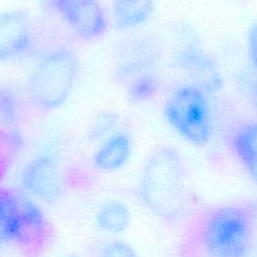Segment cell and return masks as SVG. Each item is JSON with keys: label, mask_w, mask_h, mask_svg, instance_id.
I'll return each mask as SVG.
<instances>
[{"label": "cell", "mask_w": 257, "mask_h": 257, "mask_svg": "<svg viewBox=\"0 0 257 257\" xmlns=\"http://www.w3.org/2000/svg\"><path fill=\"white\" fill-rule=\"evenodd\" d=\"M140 197L161 220L177 221L188 207L187 173L180 152L171 146L157 148L143 166Z\"/></svg>", "instance_id": "6da1fadb"}, {"label": "cell", "mask_w": 257, "mask_h": 257, "mask_svg": "<svg viewBox=\"0 0 257 257\" xmlns=\"http://www.w3.org/2000/svg\"><path fill=\"white\" fill-rule=\"evenodd\" d=\"M257 235V201L217 206L203 215L198 225V243L206 255H250Z\"/></svg>", "instance_id": "7a4b0ae2"}, {"label": "cell", "mask_w": 257, "mask_h": 257, "mask_svg": "<svg viewBox=\"0 0 257 257\" xmlns=\"http://www.w3.org/2000/svg\"><path fill=\"white\" fill-rule=\"evenodd\" d=\"M79 58L69 47H55L40 57L30 72L25 93L35 108L50 112L68 102L79 78Z\"/></svg>", "instance_id": "3957f363"}, {"label": "cell", "mask_w": 257, "mask_h": 257, "mask_svg": "<svg viewBox=\"0 0 257 257\" xmlns=\"http://www.w3.org/2000/svg\"><path fill=\"white\" fill-rule=\"evenodd\" d=\"M53 227L37 202L27 193L0 187V238L29 255L50 243Z\"/></svg>", "instance_id": "277c9868"}, {"label": "cell", "mask_w": 257, "mask_h": 257, "mask_svg": "<svg viewBox=\"0 0 257 257\" xmlns=\"http://www.w3.org/2000/svg\"><path fill=\"white\" fill-rule=\"evenodd\" d=\"M168 124L181 138L196 147H205L212 137V113L207 93L192 84L176 88L165 102Z\"/></svg>", "instance_id": "5b68a950"}, {"label": "cell", "mask_w": 257, "mask_h": 257, "mask_svg": "<svg viewBox=\"0 0 257 257\" xmlns=\"http://www.w3.org/2000/svg\"><path fill=\"white\" fill-rule=\"evenodd\" d=\"M49 8L83 40L103 37L108 29L100 0H48Z\"/></svg>", "instance_id": "8992f818"}, {"label": "cell", "mask_w": 257, "mask_h": 257, "mask_svg": "<svg viewBox=\"0 0 257 257\" xmlns=\"http://www.w3.org/2000/svg\"><path fill=\"white\" fill-rule=\"evenodd\" d=\"M22 190L40 202H57L62 196L60 166L52 153H40L24 166L19 177Z\"/></svg>", "instance_id": "52a82bcc"}, {"label": "cell", "mask_w": 257, "mask_h": 257, "mask_svg": "<svg viewBox=\"0 0 257 257\" xmlns=\"http://www.w3.org/2000/svg\"><path fill=\"white\" fill-rule=\"evenodd\" d=\"M35 48L32 19L22 10L0 12V63L27 59Z\"/></svg>", "instance_id": "ba28073f"}, {"label": "cell", "mask_w": 257, "mask_h": 257, "mask_svg": "<svg viewBox=\"0 0 257 257\" xmlns=\"http://www.w3.org/2000/svg\"><path fill=\"white\" fill-rule=\"evenodd\" d=\"M173 65L192 84L207 94L222 88V74L216 60L197 44L181 45L173 54Z\"/></svg>", "instance_id": "9c48e42d"}, {"label": "cell", "mask_w": 257, "mask_h": 257, "mask_svg": "<svg viewBox=\"0 0 257 257\" xmlns=\"http://www.w3.org/2000/svg\"><path fill=\"white\" fill-rule=\"evenodd\" d=\"M160 55L157 45L152 44L150 40H137L120 55L114 69L115 79L123 84L135 75L156 70L160 62Z\"/></svg>", "instance_id": "30bf717a"}, {"label": "cell", "mask_w": 257, "mask_h": 257, "mask_svg": "<svg viewBox=\"0 0 257 257\" xmlns=\"http://www.w3.org/2000/svg\"><path fill=\"white\" fill-rule=\"evenodd\" d=\"M230 146L243 170L257 183V120L236 125L230 136Z\"/></svg>", "instance_id": "8fae6325"}, {"label": "cell", "mask_w": 257, "mask_h": 257, "mask_svg": "<svg viewBox=\"0 0 257 257\" xmlns=\"http://www.w3.org/2000/svg\"><path fill=\"white\" fill-rule=\"evenodd\" d=\"M132 155V138L125 132H117L99 146L93 156L95 167L104 172H114L127 165Z\"/></svg>", "instance_id": "7c38bea8"}, {"label": "cell", "mask_w": 257, "mask_h": 257, "mask_svg": "<svg viewBox=\"0 0 257 257\" xmlns=\"http://www.w3.org/2000/svg\"><path fill=\"white\" fill-rule=\"evenodd\" d=\"M156 9L155 0H112L114 27L132 30L150 22Z\"/></svg>", "instance_id": "4fadbf2b"}, {"label": "cell", "mask_w": 257, "mask_h": 257, "mask_svg": "<svg viewBox=\"0 0 257 257\" xmlns=\"http://www.w3.org/2000/svg\"><path fill=\"white\" fill-rule=\"evenodd\" d=\"M125 95L133 103H146L160 93L161 78L157 70L141 73L123 83Z\"/></svg>", "instance_id": "5bb4252c"}, {"label": "cell", "mask_w": 257, "mask_h": 257, "mask_svg": "<svg viewBox=\"0 0 257 257\" xmlns=\"http://www.w3.org/2000/svg\"><path fill=\"white\" fill-rule=\"evenodd\" d=\"M130 208L120 201L104 203L95 216L98 228L108 233H120L130 226Z\"/></svg>", "instance_id": "9a60e30c"}, {"label": "cell", "mask_w": 257, "mask_h": 257, "mask_svg": "<svg viewBox=\"0 0 257 257\" xmlns=\"http://www.w3.org/2000/svg\"><path fill=\"white\" fill-rule=\"evenodd\" d=\"M22 115V100L13 87L0 85V124L12 128Z\"/></svg>", "instance_id": "2e32d148"}, {"label": "cell", "mask_w": 257, "mask_h": 257, "mask_svg": "<svg viewBox=\"0 0 257 257\" xmlns=\"http://www.w3.org/2000/svg\"><path fill=\"white\" fill-rule=\"evenodd\" d=\"M0 128V180L9 170L14 158L22 150L23 140L19 133L9 127Z\"/></svg>", "instance_id": "e0dca14e"}, {"label": "cell", "mask_w": 257, "mask_h": 257, "mask_svg": "<svg viewBox=\"0 0 257 257\" xmlns=\"http://www.w3.org/2000/svg\"><path fill=\"white\" fill-rule=\"evenodd\" d=\"M102 256H112V257H131L136 256V252L124 242L120 241H110L105 243L100 251Z\"/></svg>", "instance_id": "ac0fdd59"}, {"label": "cell", "mask_w": 257, "mask_h": 257, "mask_svg": "<svg viewBox=\"0 0 257 257\" xmlns=\"http://www.w3.org/2000/svg\"><path fill=\"white\" fill-rule=\"evenodd\" d=\"M247 54L251 64L257 72V22L250 27L247 33Z\"/></svg>", "instance_id": "d6986e66"}, {"label": "cell", "mask_w": 257, "mask_h": 257, "mask_svg": "<svg viewBox=\"0 0 257 257\" xmlns=\"http://www.w3.org/2000/svg\"><path fill=\"white\" fill-rule=\"evenodd\" d=\"M252 95H253V100H255V104L257 107V79L253 83V87H252Z\"/></svg>", "instance_id": "ffe728a7"}, {"label": "cell", "mask_w": 257, "mask_h": 257, "mask_svg": "<svg viewBox=\"0 0 257 257\" xmlns=\"http://www.w3.org/2000/svg\"><path fill=\"white\" fill-rule=\"evenodd\" d=\"M3 245H4V242H3L2 238H0V250H2V246H3Z\"/></svg>", "instance_id": "44dd1931"}]
</instances>
